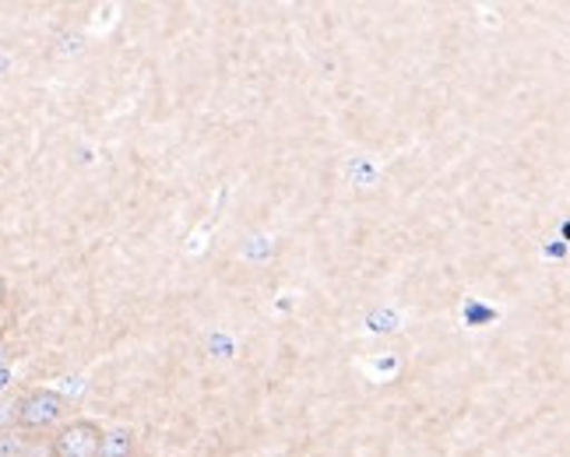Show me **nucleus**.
<instances>
[{"label": "nucleus", "mask_w": 570, "mask_h": 457, "mask_svg": "<svg viewBox=\"0 0 570 457\" xmlns=\"http://www.w3.org/2000/svg\"><path fill=\"white\" fill-rule=\"evenodd\" d=\"M63 416H68V401L50 387L26 390L14 401V429H21L26 437H32V433H53L57 426H63Z\"/></svg>", "instance_id": "1"}, {"label": "nucleus", "mask_w": 570, "mask_h": 457, "mask_svg": "<svg viewBox=\"0 0 570 457\" xmlns=\"http://www.w3.org/2000/svg\"><path fill=\"white\" fill-rule=\"evenodd\" d=\"M102 440V426L92 419H75L53 429L50 457H96Z\"/></svg>", "instance_id": "2"}, {"label": "nucleus", "mask_w": 570, "mask_h": 457, "mask_svg": "<svg viewBox=\"0 0 570 457\" xmlns=\"http://www.w3.org/2000/svg\"><path fill=\"white\" fill-rule=\"evenodd\" d=\"M96 457H138V433L117 426V429H102L99 454Z\"/></svg>", "instance_id": "3"}, {"label": "nucleus", "mask_w": 570, "mask_h": 457, "mask_svg": "<svg viewBox=\"0 0 570 457\" xmlns=\"http://www.w3.org/2000/svg\"><path fill=\"white\" fill-rule=\"evenodd\" d=\"M29 454V437L21 429H0V457H26Z\"/></svg>", "instance_id": "4"}, {"label": "nucleus", "mask_w": 570, "mask_h": 457, "mask_svg": "<svg viewBox=\"0 0 570 457\" xmlns=\"http://www.w3.org/2000/svg\"><path fill=\"white\" fill-rule=\"evenodd\" d=\"M14 426V401L0 398V429H11Z\"/></svg>", "instance_id": "5"}, {"label": "nucleus", "mask_w": 570, "mask_h": 457, "mask_svg": "<svg viewBox=\"0 0 570 457\" xmlns=\"http://www.w3.org/2000/svg\"><path fill=\"white\" fill-rule=\"evenodd\" d=\"M4 299H8V281H4V275H0V307H4Z\"/></svg>", "instance_id": "6"}, {"label": "nucleus", "mask_w": 570, "mask_h": 457, "mask_svg": "<svg viewBox=\"0 0 570 457\" xmlns=\"http://www.w3.org/2000/svg\"><path fill=\"white\" fill-rule=\"evenodd\" d=\"M0 369H8V348L0 345Z\"/></svg>", "instance_id": "7"}]
</instances>
